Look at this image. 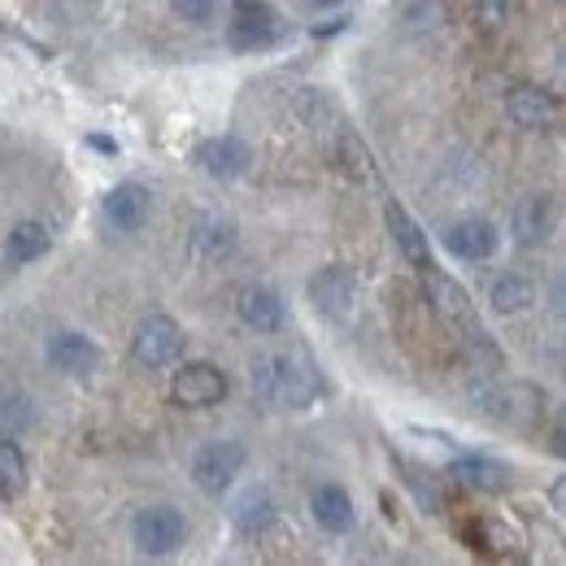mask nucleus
Returning a JSON list of instances; mask_svg holds the SVG:
<instances>
[{"label": "nucleus", "mask_w": 566, "mask_h": 566, "mask_svg": "<svg viewBox=\"0 0 566 566\" xmlns=\"http://www.w3.org/2000/svg\"><path fill=\"white\" fill-rule=\"evenodd\" d=\"M419 275H423L427 305H431V314H436L444 327L467 332V327L480 323V318H475V301H471V292L453 280V275H444V271H436V266H423Z\"/></svg>", "instance_id": "6"}, {"label": "nucleus", "mask_w": 566, "mask_h": 566, "mask_svg": "<svg viewBox=\"0 0 566 566\" xmlns=\"http://www.w3.org/2000/svg\"><path fill=\"white\" fill-rule=\"evenodd\" d=\"M505 118L523 132H554L563 123V101L549 87L518 83V87L505 92Z\"/></svg>", "instance_id": "7"}, {"label": "nucleus", "mask_w": 566, "mask_h": 566, "mask_svg": "<svg viewBox=\"0 0 566 566\" xmlns=\"http://www.w3.org/2000/svg\"><path fill=\"white\" fill-rule=\"evenodd\" d=\"M275 518H280V505H275V496L262 493V489H249V493L231 505V523H235V532L249 536V541L266 536V532L275 527Z\"/></svg>", "instance_id": "21"}, {"label": "nucleus", "mask_w": 566, "mask_h": 566, "mask_svg": "<svg viewBox=\"0 0 566 566\" xmlns=\"http://www.w3.org/2000/svg\"><path fill=\"white\" fill-rule=\"evenodd\" d=\"M532 301H536V283L518 275V271L496 275L493 287H489V305L496 314H523V310H532Z\"/></svg>", "instance_id": "24"}, {"label": "nucleus", "mask_w": 566, "mask_h": 566, "mask_svg": "<svg viewBox=\"0 0 566 566\" xmlns=\"http://www.w3.org/2000/svg\"><path fill=\"white\" fill-rule=\"evenodd\" d=\"M227 397V375L213 361H184L170 379V401L184 410H210Z\"/></svg>", "instance_id": "8"}, {"label": "nucleus", "mask_w": 566, "mask_h": 566, "mask_svg": "<svg viewBox=\"0 0 566 566\" xmlns=\"http://www.w3.org/2000/svg\"><path fill=\"white\" fill-rule=\"evenodd\" d=\"M554 201L549 197H541V192H532V197H523L514 210H510V235H514V244H523V249H541L549 235H554Z\"/></svg>", "instance_id": "15"}, {"label": "nucleus", "mask_w": 566, "mask_h": 566, "mask_svg": "<svg viewBox=\"0 0 566 566\" xmlns=\"http://www.w3.org/2000/svg\"><path fill=\"white\" fill-rule=\"evenodd\" d=\"M44 357H49V366H53V370L74 375V379H83V375H96V370H101V345H96L92 336H83V332H57V336H49Z\"/></svg>", "instance_id": "11"}, {"label": "nucleus", "mask_w": 566, "mask_h": 566, "mask_svg": "<svg viewBox=\"0 0 566 566\" xmlns=\"http://www.w3.org/2000/svg\"><path fill=\"white\" fill-rule=\"evenodd\" d=\"M549 505L566 518V475H558V480L549 484Z\"/></svg>", "instance_id": "31"}, {"label": "nucleus", "mask_w": 566, "mask_h": 566, "mask_svg": "<svg viewBox=\"0 0 566 566\" xmlns=\"http://www.w3.org/2000/svg\"><path fill=\"white\" fill-rule=\"evenodd\" d=\"M27 480H31V467L18 436H0V501H18L27 493Z\"/></svg>", "instance_id": "23"}, {"label": "nucleus", "mask_w": 566, "mask_h": 566, "mask_svg": "<svg viewBox=\"0 0 566 566\" xmlns=\"http://www.w3.org/2000/svg\"><path fill=\"white\" fill-rule=\"evenodd\" d=\"M188 349V336L184 327L170 318V314H148L136 336H132V357L148 366V370H161V366H175Z\"/></svg>", "instance_id": "5"}, {"label": "nucleus", "mask_w": 566, "mask_h": 566, "mask_svg": "<svg viewBox=\"0 0 566 566\" xmlns=\"http://www.w3.org/2000/svg\"><path fill=\"white\" fill-rule=\"evenodd\" d=\"M244 462H249V449H244L240 440H210V444H201L197 458H192V484L206 496L231 493V484H235V475L244 471Z\"/></svg>", "instance_id": "4"}, {"label": "nucleus", "mask_w": 566, "mask_h": 566, "mask_svg": "<svg viewBox=\"0 0 566 566\" xmlns=\"http://www.w3.org/2000/svg\"><path fill=\"white\" fill-rule=\"evenodd\" d=\"M510 9H514V0H475V13H480V27L484 31L505 27L510 22Z\"/></svg>", "instance_id": "28"}, {"label": "nucleus", "mask_w": 566, "mask_h": 566, "mask_svg": "<svg viewBox=\"0 0 566 566\" xmlns=\"http://www.w3.org/2000/svg\"><path fill=\"white\" fill-rule=\"evenodd\" d=\"M287 35V22L275 4L266 0H231V22H227V44L235 53H266Z\"/></svg>", "instance_id": "2"}, {"label": "nucleus", "mask_w": 566, "mask_h": 566, "mask_svg": "<svg viewBox=\"0 0 566 566\" xmlns=\"http://www.w3.org/2000/svg\"><path fill=\"white\" fill-rule=\"evenodd\" d=\"M384 222H388V235H392V244L401 249V258L410 262V266H431V244H427L423 227L415 222V213L406 210V206H397V201H388L384 206Z\"/></svg>", "instance_id": "19"}, {"label": "nucleus", "mask_w": 566, "mask_h": 566, "mask_svg": "<svg viewBox=\"0 0 566 566\" xmlns=\"http://www.w3.org/2000/svg\"><path fill=\"white\" fill-rule=\"evenodd\" d=\"M253 397L271 410H310L327 384L318 375V366L305 354H262L249 370Z\"/></svg>", "instance_id": "1"}, {"label": "nucleus", "mask_w": 566, "mask_h": 566, "mask_svg": "<svg viewBox=\"0 0 566 566\" xmlns=\"http://www.w3.org/2000/svg\"><path fill=\"white\" fill-rule=\"evenodd\" d=\"M170 9H175L184 22H210L218 0H170Z\"/></svg>", "instance_id": "29"}, {"label": "nucleus", "mask_w": 566, "mask_h": 566, "mask_svg": "<svg viewBox=\"0 0 566 566\" xmlns=\"http://www.w3.org/2000/svg\"><path fill=\"white\" fill-rule=\"evenodd\" d=\"M192 161L210 175V179H240L253 161V148L240 136H210L192 148Z\"/></svg>", "instance_id": "12"}, {"label": "nucleus", "mask_w": 566, "mask_h": 566, "mask_svg": "<svg viewBox=\"0 0 566 566\" xmlns=\"http://www.w3.org/2000/svg\"><path fill=\"white\" fill-rule=\"evenodd\" d=\"M310 301L327 318H345L357 301V280L349 266H323L310 275Z\"/></svg>", "instance_id": "13"}, {"label": "nucleus", "mask_w": 566, "mask_h": 566, "mask_svg": "<svg viewBox=\"0 0 566 566\" xmlns=\"http://www.w3.org/2000/svg\"><path fill=\"white\" fill-rule=\"evenodd\" d=\"M549 440H554L549 449H554L558 458H566V406L558 410V419H554V431H549Z\"/></svg>", "instance_id": "30"}, {"label": "nucleus", "mask_w": 566, "mask_h": 566, "mask_svg": "<svg viewBox=\"0 0 566 566\" xmlns=\"http://www.w3.org/2000/svg\"><path fill=\"white\" fill-rule=\"evenodd\" d=\"M87 144H92V148H101V153H118V144H114V140H105V136H92V140H87Z\"/></svg>", "instance_id": "32"}, {"label": "nucleus", "mask_w": 566, "mask_h": 566, "mask_svg": "<svg viewBox=\"0 0 566 566\" xmlns=\"http://www.w3.org/2000/svg\"><path fill=\"white\" fill-rule=\"evenodd\" d=\"M310 514H314V523H318L327 536H349L357 527L354 496L345 493L340 484H318V489L310 493Z\"/></svg>", "instance_id": "17"}, {"label": "nucleus", "mask_w": 566, "mask_h": 566, "mask_svg": "<svg viewBox=\"0 0 566 566\" xmlns=\"http://www.w3.org/2000/svg\"><path fill=\"white\" fill-rule=\"evenodd\" d=\"M240 244V231L231 218L222 213H197L192 227H188V262L192 266H218L235 253Z\"/></svg>", "instance_id": "9"}, {"label": "nucleus", "mask_w": 566, "mask_h": 566, "mask_svg": "<svg viewBox=\"0 0 566 566\" xmlns=\"http://www.w3.org/2000/svg\"><path fill=\"white\" fill-rule=\"evenodd\" d=\"M132 541L144 558H170L188 541V518L175 505H144L132 518Z\"/></svg>", "instance_id": "3"}, {"label": "nucleus", "mask_w": 566, "mask_h": 566, "mask_svg": "<svg viewBox=\"0 0 566 566\" xmlns=\"http://www.w3.org/2000/svg\"><path fill=\"white\" fill-rule=\"evenodd\" d=\"M345 0H310V9H340Z\"/></svg>", "instance_id": "33"}, {"label": "nucleus", "mask_w": 566, "mask_h": 566, "mask_svg": "<svg viewBox=\"0 0 566 566\" xmlns=\"http://www.w3.org/2000/svg\"><path fill=\"white\" fill-rule=\"evenodd\" d=\"M49 249H53V231H49V222H35V218L18 222V227L9 231V240H4L9 266H31V262H40Z\"/></svg>", "instance_id": "22"}, {"label": "nucleus", "mask_w": 566, "mask_h": 566, "mask_svg": "<svg viewBox=\"0 0 566 566\" xmlns=\"http://www.w3.org/2000/svg\"><path fill=\"white\" fill-rule=\"evenodd\" d=\"M444 249L458 258V262H489L496 249H501V231H496L489 218H462L444 231Z\"/></svg>", "instance_id": "14"}, {"label": "nucleus", "mask_w": 566, "mask_h": 566, "mask_svg": "<svg viewBox=\"0 0 566 566\" xmlns=\"http://www.w3.org/2000/svg\"><path fill=\"white\" fill-rule=\"evenodd\" d=\"M31 423V401L27 397H0V436H18Z\"/></svg>", "instance_id": "27"}, {"label": "nucleus", "mask_w": 566, "mask_h": 566, "mask_svg": "<svg viewBox=\"0 0 566 566\" xmlns=\"http://www.w3.org/2000/svg\"><path fill=\"white\" fill-rule=\"evenodd\" d=\"M453 484H462L467 493H505L510 489V467L496 462V458H484V453H462L453 467H449Z\"/></svg>", "instance_id": "18"}, {"label": "nucleus", "mask_w": 566, "mask_h": 566, "mask_svg": "<svg viewBox=\"0 0 566 566\" xmlns=\"http://www.w3.org/2000/svg\"><path fill=\"white\" fill-rule=\"evenodd\" d=\"M235 314L249 332L258 336H275L283 323H287V310H283V296L266 283H240L235 287Z\"/></svg>", "instance_id": "10"}, {"label": "nucleus", "mask_w": 566, "mask_h": 566, "mask_svg": "<svg viewBox=\"0 0 566 566\" xmlns=\"http://www.w3.org/2000/svg\"><path fill=\"white\" fill-rule=\"evenodd\" d=\"M462 541H467L475 554H484V558H518V554H523V549H518V536L510 532V523L489 518V514L462 523Z\"/></svg>", "instance_id": "20"}, {"label": "nucleus", "mask_w": 566, "mask_h": 566, "mask_svg": "<svg viewBox=\"0 0 566 566\" xmlns=\"http://www.w3.org/2000/svg\"><path fill=\"white\" fill-rule=\"evenodd\" d=\"M397 471H401V480L415 489V496H419V505H423L427 514H440V510H444V496H440V489L427 480L423 467H415V462H401V458H397Z\"/></svg>", "instance_id": "26"}, {"label": "nucleus", "mask_w": 566, "mask_h": 566, "mask_svg": "<svg viewBox=\"0 0 566 566\" xmlns=\"http://www.w3.org/2000/svg\"><path fill=\"white\" fill-rule=\"evenodd\" d=\"M336 157H340V170L345 175H354L357 184H366V179H375V166H370V153L357 144V136L349 132H340V140H336Z\"/></svg>", "instance_id": "25"}, {"label": "nucleus", "mask_w": 566, "mask_h": 566, "mask_svg": "<svg viewBox=\"0 0 566 566\" xmlns=\"http://www.w3.org/2000/svg\"><path fill=\"white\" fill-rule=\"evenodd\" d=\"M105 222L109 227H118V231H140L144 222H148V213H153V192L136 184V179H127V184H118V188H109L105 192Z\"/></svg>", "instance_id": "16"}]
</instances>
